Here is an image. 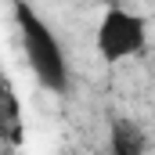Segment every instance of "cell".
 I'll return each instance as SVG.
<instances>
[{
  "label": "cell",
  "mask_w": 155,
  "mask_h": 155,
  "mask_svg": "<svg viewBox=\"0 0 155 155\" xmlns=\"http://www.w3.org/2000/svg\"><path fill=\"white\" fill-rule=\"evenodd\" d=\"M15 18H18V29H22V47H25L33 76L47 90L65 94L69 90V61H65V51H61V43L54 36V29L40 18L29 4H18Z\"/></svg>",
  "instance_id": "1"
},
{
  "label": "cell",
  "mask_w": 155,
  "mask_h": 155,
  "mask_svg": "<svg viewBox=\"0 0 155 155\" xmlns=\"http://www.w3.org/2000/svg\"><path fill=\"white\" fill-rule=\"evenodd\" d=\"M144 43H148L144 18L119 7V4H108L101 22H97V54L105 61H126V58L141 54Z\"/></svg>",
  "instance_id": "2"
},
{
  "label": "cell",
  "mask_w": 155,
  "mask_h": 155,
  "mask_svg": "<svg viewBox=\"0 0 155 155\" xmlns=\"http://www.w3.org/2000/svg\"><path fill=\"white\" fill-rule=\"evenodd\" d=\"M112 144H116V155H141L144 137L137 134L134 123H116L112 126Z\"/></svg>",
  "instance_id": "3"
}]
</instances>
